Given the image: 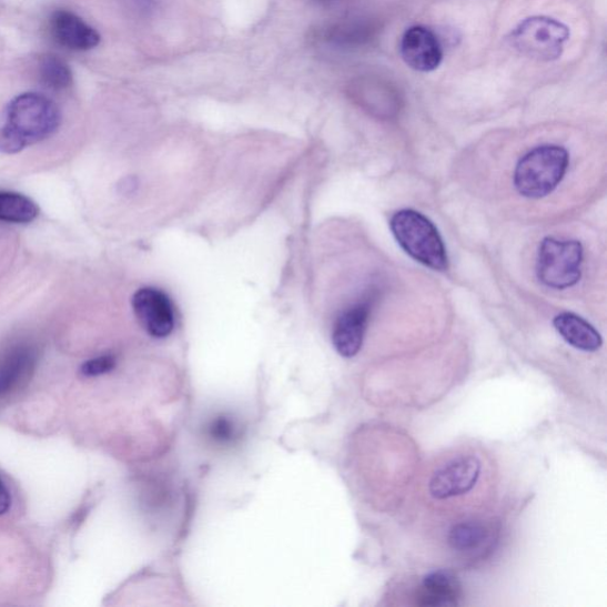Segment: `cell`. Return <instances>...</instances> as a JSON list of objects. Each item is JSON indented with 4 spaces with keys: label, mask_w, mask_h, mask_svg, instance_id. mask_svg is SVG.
<instances>
[{
    "label": "cell",
    "mask_w": 607,
    "mask_h": 607,
    "mask_svg": "<svg viewBox=\"0 0 607 607\" xmlns=\"http://www.w3.org/2000/svg\"><path fill=\"white\" fill-rule=\"evenodd\" d=\"M39 206L29 198L9 192H0V221L30 223L39 216Z\"/></svg>",
    "instance_id": "obj_15"
},
{
    "label": "cell",
    "mask_w": 607,
    "mask_h": 607,
    "mask_svg": "<svg viewBox=\"0 0 607 607\" xmlns=\"http://www.w3.org/2000/svg\"><path fill=\"white\" fill-rule=\"evenodd\" d=\"M569 39L568 28L548 17H532L510 33V45L528 59L554 61L562 57Z\"/></svg>",
    "instance_id": "obj_5"
},
{
    "label": "cell",
    "mask_w": 607,
    "mask_h": 607,
    "mask_svg": "<svg viewBox=\"0 0 607 607\" xmlns=\"http://www.w3.org/2000/svg\"><path fill=\"white\" fill-rule=\"evenodd\" d=\"M132 306L139 323L154 338L168 337L175 327V312L166 294L154 287L138 290Z\"/></svg>",
    "instance_id": "obj_7"
},
{
    "label": "cell",
    "mask_w": 607,
    "mask_h": 607,
    "mask_svg": "<svg viewBox=\"0 0 607 607\" xmlns=\"http://www.w3.org/2000/svg\"><path fill=\"white\" fill-rule=\"evenodd\" d=\"M370 315L371 305L364 302L345 310L338 317L334 327L333 343L341 356L352 358L360 353Z\"/></svg>",
    "instance_id": "obj_10"
},
{
    "label": "cell",
    "mask_w": 607,
    "mask_h": 607,
    "mask_svg": "<svg viewBox=\"0 0 607 607\" xmlns=\"http://www.w3.org/2000/svg\"><path fill=\"white\" fill-rule=\"evenodd\" d=\"M39 74L42 83L54 91L65 90L73 82L71 68L55 55H47L41 60Z\"/></svg>",
    "instance_id": "obj_16"
},
{
    "label": "cell",
    "mask_w": 607,
    "mask_h": 607,
    "mask_svg": "<svg viewBox=\"0 0 607 607\" xmlns=\"http://www.w3.org/2000/svg\"><path fill=\"white\" fill-rule=\"evenodd\" d=\"M568 152L558 145H543L528 152L516 165L514 184L519 195L543 199L562 183L568 169Z\"/></svg>",
    "instance_id": "obj_3"
},
{
    "label": "cell",
    "mask_w": 607,
    "mask_h": 607,
    "mask_svg": "<svg viewBox=\"0 0 607 607\" xmlns=\"http://www.w3.org/2000/svg\"><path fill=\"white\" fill-rule=\"evenodd\" d=\"M492 540V530L487 524L467 519L455 524L447 534V545L462 555H474Z\"/></svg>",
    "instance_id": "obj_14"
},
{
    "label": "cell",
    "mask_w": 607,
    "mask_h": 607,
    "mask_svg": "<svg viewBox=\"0 0 607 607\" xmlns=\"http://www.w3.org/2000/svg\"><path fill=\"white\" fill-rule=\"evenodd\" d=\"M61 124L57 103L39 93L16 97L0 128V152L13 154L53 135Z\"/></svg>",
    "instance_id": "obj_1"
},
{
    "label": "cell",
    "mask_w": 607,
    "mask_h": 607,
    "mask_svg": "<svg viewBox=\"0 0 607 607\" xmlns=\"http://www.w3.org/2000/svg\"><path fill=\"white\" fill-rule=\"evenodd\" d=\"M11 506V497L2 479H0V515L6 514Z\"/></svg>",
    "instance_id": "obj_19"
},
{
    "label": "cell",
    "mask_w": 607,
    "mask_h": 607,
    "mask_svg": "<svg viewBox=\"0 0 607 607\" xmlns=\"http://www.w3.org/2000/svg\"><path fill=\"white\" fill-rule=\"evenodd\" d=\"M581 263L583 246L579 241L546 237L537 257V277L550 289L565 290L580 281Z\"/></svg>",
    "instance_id": "obj_6"
},
{
    "label": "cell",
    "mask_w": 607,
    "mask_h": 607,
    "mask_svg": "<svg viewBox=\"0 0 607 607\" xmlns=\"http://www.w3.org/2000/svg\"><path fill=\"white\" fill-rule=\"evenodd\" d=\"M560 336L574 348L595 353L601 348L603 338L596 328L571 312H563L553 321Z\"/></svg>",
    "instance_id": "obj_13"
},
{
    "label": "cell",
    "mask_w": 607,
    "mask_h": 607,
    "mask_svg": "<svg viewBox=\"0 0 607 607\" xmlns=\"http://www.w3.org/2000/svg\"><path fill=\"white\" fill-rule=\"evenodd\" d=\"M49 30L58 44L69 50L85 51L99 45V32L72 11L58 10L50 17Z\"/></svg>",
    "instance_id": "obj_9"
},
{
    "label": "cell",
    "mask_w": 607,
    "mask_h": 607,
    "mask_svg": "<svg viewBox=\"0 0 607 607\" xmlns=\"http://www.w3.org/2000/svg\"><path fill=\"white\" fill-rule=\"evenodd\" d=\"M37 364V351L17 344L0 356V396L9 394L29 380Z\"/></svg>",
    "instance_id": "obj_11"
},
{
    "label": "cell",
    "mask_w": 607,
    "mask_h": 607,
    "mask_svg": "<svg viewBox=\"0 0 607 607\" xmlns=\"http://www.w3.org/2000/svg\"><path fill=\"white\" fill-rule=\"evenodd\" d=\"M115 367V358L111 355L100 356L90 361H87L81 372L85 376H99L110 373Z\"/></svg>",
    "instance_id": "obj_17"
},
{
    "label": "cell",
    "mask_w": 607,
    "mask_h": 607,
    "mask_svg": "<svg viewBox=\"0 0 607 607\" xmlns=\"http://www.w3.org/2000/svg\"><path fill=\"white\" fill-rule=\"evenodd\" d=\"M404 61L418 72H432L443 61V48L437 34L425 27L409 28L402 40Z\"/></svg>",
    "instance_id": "obj_8"
},
{
    "label": "cell",
    "mask_w": 607,
    "mask_h": 607,
    "mask_svg": "<svg viewBox=\"0 0 607 607\" xmlns=\"http://www.w3.org/2000/svg\"><path fill=\"white\" fill-rule=\"evenodd\" d=\"M483 461L473 451H458L441 459L427 478V493L438 502L472 494L480 482Z\"/></svg>",
    "instance_id": "obj_4"
},
{
    "label": "cell",
    "mask_w": 607,
    "mask_h": 607,
    "mask_svg": "<svg viewBox=\"0 0 607 607\" xmlns=\"http://www.w3.org/2000/svg\"><path fill=\"white\" fill-rule=\"evenodd\" d=\"M462 596V585L448 570H433L422 581L418 604L422 606H456Z\"/></svg>",
    "instance_id": "obj_12"
},
{
    "label": "cell",
    "mask_w": 607,
    "mask_h": 607,
    "mask_svg": "<svg viewBox=\"0 0 607 607\" xmlns=\"http://www.w3.org/2000/svg\"><path fill=\"white\" fill-rule=\"evenodd\" d=\"M212 435L221 442L231 441L234 436V426L229 419L220 418L213 424Z\"/></svg>",
    "instance_id": "obj_18"
},
{
    "label": "cell",
    "mask_w": 607,
    "mask_h": 607,
    "mask_svg": "<svg viewBox=\"0 0 607 607\" xmlns=\"http://www.w3.org/2000/svg\"><path fill=\"white\" fill-rule=\"evenodd\" d=\"M391 230L398 245L416 262L435 271L448 269V257L443 239L425 215L412 210L395 213Z\"/></svg>",
    "instance_id": "obj_2"
}]
</instances>
